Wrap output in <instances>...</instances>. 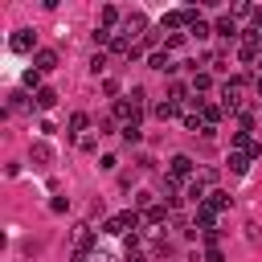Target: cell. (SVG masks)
Instances as JSON below:
<instances>
[{"instance_id": "7402d4cb", "label": "cell", "mask_w": 262, "mask_h": 262, "mask_svg": "<svg viewBox=\"0 0 262 262\" xmlns=\"http://www.w3.org/2000/svg\"><path fill=\"white\" fill-rule=\"evenodd\" d=\"M172 115H176V102H160L156 106V119H172Z\"/></svg>"}, {"instance_id": "ac0fdd59", "label": "cell", "mask_w": 262, "mask_h": 262, "mask_svg": "<svg viewBox=\"0 0 262 262\" xmlns=\"http://www.w3.org/2000/svg\"><path fill=\"white\" fill-rule=\"evenodd\" d=\"M205 205H209L213 213H221V209H229V196H225V192H209V196H205Z\"/></svg>"}, {"instance_id": "8992f818", "label": "cell", "mask_w": 262, "mask_h": 262, "mask_svg": "<svg viewBox=\"0 0 262 262\" xmlns=\"http://www.w3.org/2000/svg\"><path fill=\"white\" fill-rule=\"evenodd\" d=\"M33 70H37V74L57 70V53H53V49H37V53H33Z\"/></svg>"}, {"instance_id": "7c38bea8", "label": "cell", "mask_w": 262, "mask_h": 262, "mask_svg": "<svg viewBox=\"0 0 262 262\" xmlns=\"http://www.w3.org/2000/svg\"><path fill=\"white\" fill-rule=\"evenodd\" d=\"M86 123H90V119H86V111H74V115H70V123H66V131H70V135H82V131H86Z\"/></svg>"}, {"instance_id": "52a82bcc", "label": "cell", "mask_w": 262, "mask_h": 262, "mask_svg": "<svg viewBox=\"0 0 262 262\" xmlns=\"http://www.w3.org/2000/svg\"><path fill=\"white\" fill-rule=\"evenodd\" d=\"M90 246H94V233H90L86 225H78V237H74V262H82Z\"/></svg>"}, {"instance_id": "4fadbf2b", "label": "cell", "mask_w": 262, "mask_h": 262, "mask_svg": "<svg viewBox=\"0 0 262 262\" xmlns=\"http://www.w3.org/2000/svg\"><path fill=\"white\" fill-rule=\"evenodd\" d=\"M250 160H254L250 151H233V156H229V172H237V176H242V172L250 168Z\"/></svg>"}, {"instance_id": "e0dca14e", "label": "cell", "mask_w": 262, "mask_h": 262, "mask_svg": "<svg viewBox=\"0 0 262 262\" xmlns=\"http://www.w3.org/2000/svg\"><path fill=\"white\" fill-rule=\"evenodd\" d=\"M201 119H205V127H213V123L221 119V106H213V102H201Z\"/></svg>"}, {"instance_id": "7a4b0ae2", "label": "cell", "mask_w": 262, "mask_h": 262, "mask_svg": "<svg viewBox=\"0 0 262 262\" xmlns=\"http://www.w3.org/2000/svg\"><path fill=\"white\" fill-rule=\"evenodd\" d=\"M135 225H139V213H131V209H127V213H115V217H106V225H102V229L119 237V233H127V229H135Z\"/></svg>"}, {"instance_id": "2e32d148", "label": "cell", "mask_w": 262, "mask_h": 262, "mask_svg": "<svg viewBox=\"0 0 262 262\" xmlns=\"http://www.w3.org/2000/svg\"><path fill=\"white\" fill-rule=\"evenodd\" d=\"M217 33H221L225 41H233V37H237V25H233V16H221V20H217Z\"/></svg>"}, {"instance_id": "f1b7e54d", "label": "cell", "mask_w": 262, "mask_h": 262, "mask_svg": "<svg viewBox=\"0 0 262 262\" xmlns=\"http://www.w3.org/2000/svg\"><path fill=\"white\" fill-rule=\"evenodd\" d=\"M94 262H111V258H102V254H98V258H94Z\"/></svg>"}, {"instance_id": "ba28073f", "label": "cell", "mask_w": 262, "mask_h": 262, "mask_svg": "<svg viewBox=\"0 0 262 262\" xmlns=\"http://www.w3.org/2000/svg\"><path fill=\"white\" fill-rule=\"evenodd\" d=\"M147 66H151V70H160V74H172V70H176V61H172V53H168V49H164V53L156 49V53L147 57Z\"/></svg>"}, {"instance_id": "cb8c5ba5", "label": "cell", "mask_w": 262, "mask_h": 262, "mask_svg": "<svg viewBox=\"0 0 262 262\" xmlns=\"http://www.w3.org/2000/svg\"><path fill=\"white\" fill-rule=\"evenodd\" d=\"M123 139H127V143H139V127L127 123V127H123Z\"/></svg>"}, {"instance_id": "d4e9b609", "label": "cell", "mask_w": 262, "mask_h": 262, "mask_svg": "<svg viewBox=\"0 0 262 262\" xmlns=\"http://www.w3.org/2000/svg\"><path fill=\"white\" fill-rule=\"evenodd\" d=\"M90 70H94V74H102V70H106V57H102V53H94V57H90Z\"/></svg>"}, {"instance_id": "83f0119b", "label": "cell", "mask_w": 262, "mask_h": 262, "mask_svg": "<svg viewBox=\"0 0 262 262\" xmlns=\"http://www.w3.org/2000/svg\"><path fill=\"white\" fill-rule=\"evenodd\" d=\"M250 16H254V29H262V8H250Z\"/></svg>"}, {"instance_id": "d6986e66", "label": "cell", "mask_w": 262, "mask_h": 262, "mask_svg": "<svg viewBox=\"0 0 262 262\" xmlns=\"http://www.w3.org/2000/svg\"><path fill=\"white\" fill-rule=\"evenodd\" d=\"M131 29H135V33H143V29H147L143 12H127V33H131Z\"/></svg>"}, {"instance_id": "44dd1931", "label": "cell", "mask_w": 262, "mask_h": 262, "mask_svg": "<svg viewBox=\"0 0 262 262\" xmlns=\"http://www.w3.org/2000/svg\"><path fill=\"white\" fill-rule=\"evenodd\" d=\"M115 20H119V8H115V4H106V8H102V29H111Z\"/></svg>"}, {"instance_id": "5b68a950", "label": "cell", "mask_w": 262, "mask_h": 262, "mask_svg": "<svg viewBox=\"0 0 262 262\" xmlns=\"http://www.w3.org/2000/svg\"><path fill=\"white\" fill-rule=\"evenodd\" d=\"M8 45H12V49H16V53H29V49H33V45H37V33H33V29H16V33H12V41H8Z\"/></svg>"}, {"instance_id": "6da1fadb", "label": "cell", "mask_w": 262, "mask_h": 262, "mask_svg": "<svg viewBox=\"0 0 262 262\" xmlns=\"http://www.w3.org/2000/svg\"><path fill=\"white\" fill-rule=\"evenodd\" d=\"M242 90H246V74H237V78H229V82L221 86V98H225V111H237V102H242Z\"/></svg>"}, {"instance_id": "5bb4252c", "label": "cell", "mask_w": 262, "mask_h": 262, "mask_svg": "<svg viewBox=\"0 0 262 262\" xmlns=\"http://www.w3.org/2000/svg\"><path fill=\"white\" fill-rule=\"evenodd\" d=\"M172 176H176V180H180V176H192V160H188V156H176V160H172Z\"/></svg>"}, {"instance_id": "9c48e42d", "label": "cell", "mask_w": 262, "mask_h": 262, "mask_svg": "<svg viewBox=\"0 0 262 262\" xmlns=\"http://www.w3.org/2000/svg\"><path fill=\"white\" fill-rule=\"evenodd\" d=\"M29 160H33V164H37V168H45V164H49V160H53V147H49V143H45V139H41V143H33V147H29Z\"/></svg>"}, {"instance_id": "ffe728a7", "label": "cell", "mask_w": 262, "mask_h": 262, "mask_svg": "<svg viewBox=\"0 0 262 262\" xmlns=\"http://www.w3.org/2000/svg\"><path fill=\"white\" fill-rule=\"evenodd\" d=\"M188 33H192V37H196V41H205V37H209V25H205V20H201V16H196V20H192V25H188Z\"/></svg>"}, {"instance_id": "4316f807", "label": "cell", "mask_w": 262, "mask_h": 262, "mask_svg": "<svg viewBox=\"0 0 262 262\" xmlns=\"http://www.w3.org/2000/svg\"><path fill=\"white\" fill-rule=\"evenodd\" d=\"M156 41H160V33H143V41H139V49H151Z\"/></svg>"}, {"instance_id": "277c9868", "label": "cell", "mask_w": 262, "mask_h": 262, "mask_svg": "<svg viewBox=\"0 0 262 262\" xmlns=\"http://www.w3.org/2000/svg\"><path fill=\"white\" fill-rule=\"evenodd\" d=\"M258 45H262V33H254V29L242 33V49H237V57H242V61H254V57H258Z\"/></svg>"}, {"instance_id": "603a6c76", "label": "cell", "mask_w": 262, "mask_h": 262, "mask_svg": "<svg viewBox=\"0 0 262 262\" xmlns=\"http://www.w3.org/2000/svg\"><path fill=\"white\" fill-rule=\"evenodd\" d=\"M209 86H213L209 74H196V78H192V90H209Z\"/></svg>"}, {"instance_id": "9a60e30c", "label": "cell", "mask_w": 262, "mask_h": 262, "mask_svg": "<svg viewBox=\"0 0 262 262\" xmlns=\"http://www.w3.org/2000/svg\"><path fill=\"white\" fill-rule=\"evenodd\" d=\"M143 221H147V225H164V221H168V209H164V205H151V209L143 213Z\"/></svg>"}, {"instance_id": "30bf717a", "label": "cell", "mask_w": 262, "mask_h": 262, "mask_svg": "<svg viewBox=\"0 0 262 262\" xmlns=\"http://www.w3.org/2000/svg\"><path fill=\"white\" fill-rule=\"evenodd\" d=\"M196 225H201V233H205V229H217V213H213L209 205H196Z\"/></svg>"}, {"instance_id": "8fae6325", "label": "cell", "mask_w": 262, "mask_h": 262, "mask_svg": "<svg viewBox=\"0 0 262 262\" xmlns=\"http://www.w3.org/2000/svg\"><path fill=\"white\" fill-rule=\"evenodd\" d=\"M33 102H37V106H41V111H49V106H53V102H57V90H53V86H41V90H37V94H33Z\"/></svg>"}, {"instance_id": "484cf974", "label": "cell", "mask_w": 262, "mask_h": 262, "mask_svg": "<svg viewBox=\"0 0 262 262\" xmlns=\"http://www.w3.org/2000/svg\"><path fill=\"white\" fill-rule=\"evenodd\" d=\"M49 209H53V213H66V209H70V201H66V196H53V201H49Z\"/></svg>"}, {"instance_id": "3957f363", "label": "cell", "mask_w": 262, "mask_h": 262, "mask_svg": "<svg viewBox=\"0 0 262 262\" xmlns=\"http://www.w3.org/2000/svg\"><path fill=\"white\" fill-rule=\"evenodd\" d=\"M196 20V8H172L164 12V29H180V25H192Z\"/></svg>"}]
</instances>
